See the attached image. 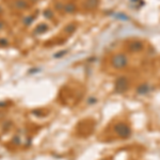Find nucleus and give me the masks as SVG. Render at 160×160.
<instances>
[{"instance_id":"f257e3e1","label":"nucleus","mask_w":160,"mask_h":160,"mask_svg":"<svg viewBox=\"0 0 160 160\" xmlns=\"http://www.w3.org/2000/svg\"><path fill=\"white\" fill-rule=\"evenodd\" d=\"M129 63V60L125 54H116L112 57L111 65L115 69H123Z\"/></svg>"},{"instance_id":"f03ea898","label":"nucleus","mask_w":160,"mask_h":160,"mask_svg":"<svg viewBox=\"0 0 160 160\" xmlns=\"http://www.w3.org/2000/svg\"><path fill=\"white\" fill-rule=\"evenodd\" d=\"M113 130L117 136L122 139H128L132 134L131 128L126 123H124V122H119V123H116Z\"/></svg>"},{"instance_id":"7ed1b4c3","label":"nucleus","mask_w":160,"mask_h":160,"mask_svg":"<svg viewBox=\"0 0 160 160\" xmlns=\"http://www.w3.org/2000/svg\"><path fill=\"white\" fill-rule=\"evenodd\" d=\"M115 92L119 94H123L128 90V78L126 76H121L116 79L115 84H114Z\"/></svg>"},{"instance_id":"20e7f679","label":"nucleus","mask_w":160,"mask_h":160,"mask_svg":"<svg viewBox=\"0 0 160 160\" xmlns=\"http://www.w3.org/2000/svg\"><path fill=\"white\" fill-rule=\"evenodd\" d=\"M144 49V43L142 41L136 40L128 44V50L130 52H140Z\"/></svg>"},{"instance_id":"39448f33","label":"nucleus","mask_w":160,"mask_h":160,"mask_svg":"<svg viewBox=\"0 0 160 160\" xmlns=\"http://www.w3.org/2000/svg\"><path fill=\"white\" fill-rule=\"evenodd\" d=\"M151 91H153V87L149 86L148 83H142L137 87L136 92L139 95H147Z\"/></svg>"},{"instance_id":"423d86ee","label":"nucleus","mask_w":160,"mask_h":160,"mask_svg":"<svg viewBox=\"0 0 160 160\" xmlns=\"http://www.w3.org/2000/svg\"><path fill=\"white\" fill-rule=\"evenodd\" d=\"M75 9H76V7H75V4L74 3H68L66 6V11H68L69 13H73V12L75 11Z\"/></svg>"},{"instance_id":"0eeeda50","label":"nucleus","mask_w":160,"mask_h":160,"mask_svg":"<svg viewBox=\"0 0 160 160\" xmlns=\"http://www.w3.org/2000/svg\"><path fill=\"white\" fill-rule=\"evenodd\" d=\"M96 0H92V1H87V6L89 7H95V4H93V2H95Z\"/></svg>"},{"instance_id":"6e6552de","label":"nucleus","mask_w":160,"mask_h":160,"mask_svg":"<svg viewBox=\"0 0 160 160\" xmlns=\"http://www.w3.org/2000/svg\"><path fill=\"white\" fill-rule=\"evenodd\" d=\"M104 160H106V159H104Z\"/></svg>"}]
</instances>
